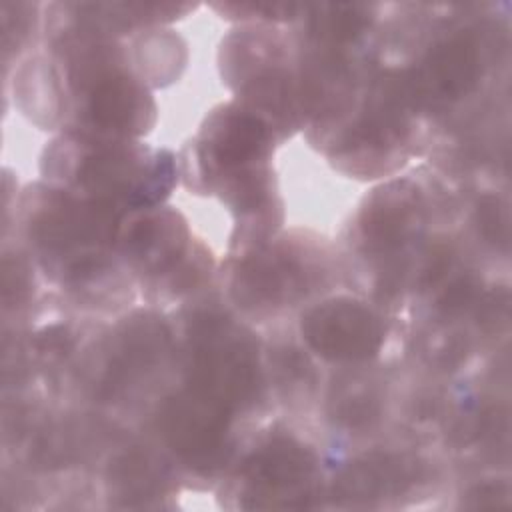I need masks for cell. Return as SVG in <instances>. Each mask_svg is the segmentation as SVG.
<instances>
[{
	"instance_id": "obj_5",
	"label": "cell",
	"mask_w": 512,
	"mask_h": 512,
	"mask_svg": "<svg viewBox=\"0 0 512 512\" xmlns=\"http://www.w3.org/2000/svg\"><path fill=\"white\" fill-rule=\"evenodd\" d=\"M316 466L314 454L290 438H276L262 446L248 462V506H304Z\"/></svg>"
},
{
	"instance_id": "obj_1",
	"label": "cell",
	"mask_w": 512,
	"mask_h": 512,
	"mask_svg": "<svg viewBox=\"0 0 512 512\" xmlns=\"http://www.w3.org/2000/svg\"><path fill=\"white\" fill-rule=\"evenodd\" d=\"M196 338L192 354L194 390L228 410L246 404L256 394L260 374L254 342L220 320L208 322Z\"/></svg>"
},
{
	"instance_id": "obj_4",
	"label": "cell",
	"mask_w": 512,
	"mask_h": 512,
	"mask_svg": "<svg viewBox=\"0 0 512 512\" xmlns=\"http://www.w3.org/2000/svg\"><path fill=\"white\" fill-rule=\"evenodd\" d=\"M160 430L188 464L212 468L224 456L228 408L192 388L176 394L162 406Z\"/></svg>"
},
{
	"instance_id": "obj_10",
	"label": "cell",
	"mask_w": 512,
	"mask_h": 512,
	"mask_svg": "<svg viewBox=\"0 0 512 512\" xmlns=\"http://www.w3.org/2000/svg\"><path fill=\"white\" fill-rule=\"evenodd\" d=\"M298 268L284 258L266 256L250 262L238 278V294L250 306L278 304L298 290Z\"/></svg>"
},
{
	"instance_id": "obj_12",
	"label": "cell",
	"mask_w": 512,
	"mask_h": 512,
	"mask_svg": "<svg viewBox=\"0 0 512 512\" xmlns=\"http://www.w3.org/2000/svg\"><path fill=\"white\" fill-rule=\"evenodd\" d=\"M478 222L490 240L506 242V214L502 206H498V200L488 198L482 202V208L478 210Z\"/></svg>"
},
{
	"instance_id": "obj_11",
	"label": "cell",
	"mask_w": 512,
	"mask_h": 512,
	"mask_svg": "<svg viewBox=\"0 0 512 512\" xmlns=\"http://www.w3.org/2000/svg\"><path fill=\"white\" fill-rule=\"evenodd\" d=\"M310 18V30L328 44H342L360 36L368 26V8L360 4L320 6Z\"/></svg>"
},
{
	"instance_id": "obj_7",
	"label": "cell",
	"mask_w": 512,
	"mask_h": 512,
	"mask_svg": "<svg viewBox=\"0 0 512 512\" xmlns=\"http://www.w3.org/2000/svg\"><path fill=\"white\" fill-rule=\"evenodd\" d=\"M480 76L478 46L470 36L458 34L438 44L414 78H408V90L422 100L446 102L468 94Z\"/></svg>"
},
{
	"instance_id": "obj_8",
	"label": "cell",
	"mask_w": 512,
	"mask_h": 512,
	"mask_svg": "<svg viewBox=\"0 0 512 512\" xmlns=\"http://www.w3.org/2000/svg\"><path fill=\"white\" fill-rule=\"evenodd\" d=\"M416 226H420L416 196L400 188H390L378 196L362 216V232L370 246L378 250L404 244Z\"/></svg>"
},
{
	"instance_id": "obj_2",
	"label": "cell",
	"mask_w": 512,
	"mask_h": 512,
	"mask_svg": "<svg viewBox=\"0 0 512 512\" xmlns=\"http://www.w3.org/2000/svg\"><path fill=\"white\" fill-rule=\"evenodd\" d=\"M202 146L208 164L220 176H238L234 196L240 208H252L264 200L266 184L258 176V166L266 160L270 134L266 124L240 108L216 112L202 132Z\"/></svg>"
},
{
	"instance_id": "obj_13",
	"label": "cell",
	"mask_w": 512,
	"mask_h": 512,
	"mask_svg": "<svg viewBox=\"0 0 512 512\" xmlns=\"http://www.w3.org/2000/svg\"><path fill=\"white\" fill-rule=\"evenodd\" d=\"M472 292H474V286H472L466 278H460V280H456V282L444 292L440 304H442L446 310H450V312L460 310V308H464L466 302L472 298Z\"/></svg>"
},
{
	"instance_id": "obj_6",
	"label": "cell",
	"mask_w": 512,
	"mask_h": 512,
	"mask_svg": "<svg viewBox=\"0 0 512 512\" xmlns=\"http://www.w3.org/2000/svg\"><path fill=\"white\" fill-rule=\"evenodd\" d=\"M104 54L96 56L94 64H84L74 76L86 84V116L88 120L102 128L120 134H138L152 122L154 104L140 84H136L128 74L118 72L112 66L100 64Z\"/></svg>"
},
{
	"instance_id": "obj_9",
	"label": "cell",
	"mask_w": 512,
	"mask_h": 512,
	"mask_svg": "<svg viewBox=\"0 0 512 512\" xmlns=\"http://www.w3.org/2000/svg\"><path fill=\"white\" fill-rule=\"evenodd\" d=\"M182 248L184 228L170 212L136 220L124 238V250L148 270L168 266Z\"/></svg>"
},
{
	"instance_id": "obj_3",
	"label": "cell",
	"mask_w": 512,
	"mask_h": 512,
	"mask_svg": "<svg viewBox=\"0 0 512 512\" xmlns=\"http://www.w3.org/2000/svg\"><path fill=\"white\" fill-rule=\"evenodd\" d=\"M302 334L310 348L328 360L354 362L374 356L382 344L380 318L362 302L332 298L302 318Z\"/></svg>"
}]
</instances>
